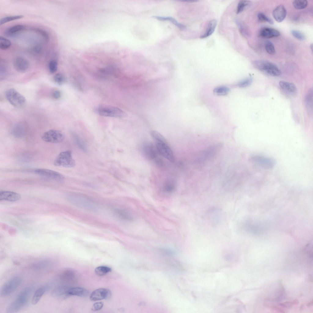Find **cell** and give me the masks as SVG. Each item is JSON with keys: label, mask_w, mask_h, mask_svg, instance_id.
Masks as SVG:
<instances>
[{"label": "cell", "mask_w": 313, "mask_h": 313, "mask_svg": "<svg viewBox=\"0 0 313 313\" xmlns=\"http://www.w3.org/2000/svg\"><path fill=\"white\" fill-rule=\"evenodd\" d=\"M150 134L159 154L170 162H174L175 157L174 153L164 137L155 130L151 131Z\"/></svg>", "instance_id": "obj_1"}, {"label": "cell", "mask_w": 313, "mask_h": 313, "mask_svg": "<svg viewBox=\"0 0 313 313\" xmlns=\"http://www.w3.org/2000/svg\"><path fill=\"white\" fill-rule=\"evenodd\" d=\"M68 199L72 204L81 208L91 212H96L99 209V206L95 202L83 195L72 193L68 196Z\"/></svg>", "instance_id": "obj_2"}, {"label": "cell", "mask_w": 313, "mask_h": 313, "mask_svg": "<svg viewBox=\"0 0 313 313\" xmlns=\"http://www.w3.org/2000/svg\"><path fill=\"white\" fill-rule=\"evenodd\" d=\"M33 288L28 287L22 290L16 299L8 306L6 312L8 313L17 312L23 308L28 304Z\"/></svg>", "instance_id": "obj_3"}, {"label": "cell", "mask_w": 313, "mask_h": 313, "mask_svg": "<svg viewBox=\"0 0 313 313\" xmlns=\"http://www.w3.org/2000/svg\"><path fill=\"white\" fill-rule=\"evenodd\" d=\"M94 111L98 115L104 116L122 118L126 116V113L120 109L109 105L97 106L94 108Z\"/></svg>", "instance_id": "obj_4"}, {"label": "cell", "mask_w": 313, "mask_h": 313, "mask_svg": "<svg viewBox=\"0 0 313 313\" xmlns=\"http://www.w3.org/2000/svg\"><path fill=\"white\" fill-rule=\"evenodd\" d=\"M253 66L265 73L273 76H278L281 74L278 68L272 63L266 61L255 60L252 62Z\"/></svg>", "instance_id": "obj_5"}, {"label": "cell", "mask_w": 313, "mask_h": 313, "mask_svg": "<svg viewBox=\"0 0 313 313\" xmlns=\"http://www.w3.org/2000/svg\"><path fill=\"white\" fill-rule=\"evenodd\" d=\"M5 96L9 103L15 107L21 108L26 104L25 97L15 89L10 88L7 90Z\"/></svg>", "instance_id": "obj_6"}, {"label": "cell", "mask_w": 313, "mask_h": 313, "mask_svg": "<svg viewBox=\"0 0 313 313\" xmlns=\"http://www.w3.org/2000/svg\"><path fill=\"white\" fill-rule=\"evenodd\" d=\"M54 165L66 168H72L75 166V162L73 159L71 151H63L60 153L54 161Z\"/></svg>", "instance_id": "obj_7"}, {"label": "cell", "mask_w": 313, "mask_h": 313, "mask_svg": "<svg viewBox=\"0 0 313 313\" xmlns=\"http://www.w3.org/2000/svg\"><path fill=\"white\" fill-rule=\"evenodd\" d=\"M249 160L252 163L265 169H271L276 164V161L273 158L264 156H253Z\"/></svg>", "instance_id": "obj_8"}, {"label": "cell", "mask_w": 313, "mask_h": 313, "mask_svg": "<svg viewBox=\"0 0 313 313\" xmlns=\"http://www.w3.org/2000/svg\"><path fill=\"white\" fill-rule=\"evenodd\" d=\"M22 282V278L18 276L14 277L9 280L2 286L0 292L1 296H5L11 294L20 285Z\"/></svg>", "instance_id": "obj_9"}, {"label": "cell", "mask_w": 313, "mask_h": 313, "mask_svg": "<svg viewBox=\"0 0 313 313\" xmlns=\"http://www.w3.org/2000/svg\"><path fill=\"white\" fill-rule=\"evenodd\" d=\"M64 138V135L62 132L55 129L50 130L45 132L42 136V139L43 141L53 143H61Z\"/></svg>", "instance_id": "obj_10"}, {"label": "cell", "mask_w": 313, "mask_h": 313, "mask_svg": "<svg viewBox=\"0 0 313 313\" xmlns=\"http://www.w3.org/2000/svg\"><path fill=\"white\" fill-rule=\"evenodd\" d=\"M34 171L41 176L56 181H62L64 179V176L61 174L52 170L38 168L35 169Z\"/></svg>", "instance_id": "obj_11"}, {"label": "cell", "mask_w": 313, "mask_h": 313, "mask_svg": "<svg viewBox=\"0 0 313 313\" xmlns=\"http://www.w3.org/2000/svg\"><path fill=\"white\" fill-rule=\"evenodd\" d=\"M142 150L144 155L149 159L159 162L158 152L155 145L151 143L147 142L143 144Z\"/></svg>", "instance_id": "obj_12"}, {"label": "cell", "mask_w": 313, "mask_h": 313, "mask_svg": "<svg viewBox=\"0 0 313 313\" xmlns=\"http://www.w3.org/2000/svg\"><path fill=\"white\" fill-rule=\"evenodd\" d=\"M111 296V292L109 289L101 288L94 291L91 293L90 298L91 301H96L109 298Z\"/></svg>", "instance_id": "obj_13"}, {"label": "cell", "mask_w": 313, "mask_h": 313, "mask_svg": "<svg viewBox=\"0 0 313 313\" xmlns=\"http://www.w3.org/2000/svg\"><path fill=\"white\" fill-rule=\"evenodd\" d=\"M13 63L15 69L19 72H25L29 67V63L28 61L21 56H17L15 57L13 60Z\"/></svg>", "instance_id": "obj_14"}, {"label": "cell", "mask_w": 313, "mask_h": 313, "mask_svg": "<svg viewBox=\"0 0 313 313\" xmlns=\"http://www.w3.org/2000/svg\"><path fill=\"white\" fill-rule=\"evenodd\" d=\"M286 10L284 6L280 5L278 6L274 10L273 16L275 20L278 22L282 21L286 15Z\"/></svg>", "instance_id": "obj_15"}, {"label": "cell", "mask_w": 313, "mask_h": 313, "mask_svg": "<svg viewBox=\"0 0 313 313\" xmlns=\"http://www.w3.org/2000/svg\"><path fill=\"white\" fill-rule=\"evenodd\" d=\"M20 198V195L17 193L8 191H2L0 192V200L9 201H15Z\"/></svg>", "instance_id": "obj_16"}, {"label": "cell", "mask_w": 313, "mask_h": 313, "mask_svg": "<svg viewBox=\"0 0 313 313\" xmlns=\"http://www.w3.org/2000/svg\"><path fill=\"white\" fill-rule=\"evenodd\" d=\"M280 33L277 30L271 28H263L259 32V35L263 38L269 39L279 36Z\"/></svg>", "instance_id": "obj_17"}, {"label": "cell", "mask_w": 313, "mask_h": 313, "mask_svg": "<svg viewBox=\"0 0 313 313\" xmlns=\"http://www.w3.org/2000/svg\"><path fill=\"white\" fill-rule=\"evenodd\" d=\"M25 28L23 24H16L7 28L4 31V34L8 37H12L21 32Z\"/></svg>", "instance_id": "obj_18"}, {"label": "cell", "mask_w": 313, "mask_h": 313, "mask_svg": "<svg viewBox=\"0 0 313 313\" xmlns=\"http://www.w3.org/2000/svg\"><path fill=\"white\" fill-rule=\"evenodd\" d=\"M113 212L116 216L122 220L130 222L132 221L133 217L127 211L120 208H115Z\"/></svg>", "instance_id": "obj_19"}, {"label": "cell", "mask_w": 313, "mask_h": 313, "mask_svg": "<svg viewBox=\"0 0 313 313\" xmlns=\"http://www.w3.org/2000/svg\"><path fill=\"white\" fill-rule=\"evenodd\" d=\"M67 293L68 296L72 295L82 297L87 296L88 291L86 289L81 287L68 288Z\"/></svg>", "instance_id": "obj_20"}, {"label": "cell", "mask_w": 313, "mask_h": 313, "mask_svg": "<svg viewBox=\"0 0 313 313\" xmlns=\"http://www.w3.org/2000/svg\"><path fill=\"white\" fill-rule=\"evenodd\" d=\"M68 288L65 286L59 285L55 287L52 292V296L57 298H64L68 295L67 293Z\"/></svg>", "instance_id": "obj_21"}, {"label": "cell", "mask_w": 313, "mask_h": 313, "mask_svg": "<svg viewBox=\"0 0 313 313\" xmlns=\"http://www.w3.org/2000/svg\"><path fill=\"white\" fill-rule=\"evenodd\" d=\"M176 187V182L173 179H168L164 184L162 191L165 194H170L172 193Z\"/></svg>", "instance_id": "obj_22"}, {"label": "cell", "mask_w": 313, "mask_h": 313, "mask_svg": "<svg viewBox=\"0 0 313 313\" xmlns=\"http://www.w3.org/2000/svg\"><path fill=\"white\" fill-rule=\"evenodd\" d=\"M305 106L310 116H311L313 112V90L311 88L307 92L305 98Z\"/></svg>", "instance_id": "obj_23"}, {"label": "cell", "mask_w": 313, "mask_h": 313, "mask_svg": "<svg viewBox=\"0 0 313 313\" xmlns=\"http://www.w3.org/2000/svg\"><path fill=\"white\" fill-rule=\"evenodd\" d=\"M279 84L281 88L288 93L293 94L296 92V87L293 83L284 81H281Z\"/></svg>", "instance_id": "obj_24"}, {"label": "cell", "mask_w": 313, "mask_h": 313, "mask_svg": "<svg viewBox=\"0 0 313 313\" xmlns=\"http://www.w3.org/2000/svg\"><path fill=\"white\" fill-rule=\"evenodd\" d=\"M48 286L44 285L40 287L35 292L33 296L32 303V304H36L40 300L42 297L48 290Z\"/></svg>", "instance_id": "obj_25"}, {"label": "cell", "mask_w": 313, "mask_h": 313, "mask_svg": "<svg viewBox=\"0 0 313 313\" xmlns=\"http://www.w3.org/2000/svg\"><path fill=\"white\" fill-rule=\"evenodd\" d=\"M217 23V21L215 19H212L210 21L205 33L200 36V38H205L212 35L215 30Z\"/></svg>", "instance_id": "obj_26"}, {"label": "cell", "mask_w": 313, "mask_h": 313, "mask_svg": "<svg viewBox=\"0 0 313 313\" xmlns=\"http://www.w3.org/2000/svg\"><path fill=\"white\" fill-rule=\"evenodd\" d=\"M152 17L160 20L169 21L179 28L182 30H184L186 28L185 25L179 23L174 18L171 17L153 16Z\"/></svg>", "instance_id": "obj_27"}, {"label": "cell", "mask_w": 313, "mask_h": 313, "mask_svg": "<svg viewBox=\"0 0 313 313\" xmlns=\"http://www.w3.org/2000/svg\"><path fill=\"white\" fill-rule=\"evenodd\" d=\"M235 22L238 27L241 34L245 37H249V32L246 25L238 19H236Z\"/></svg>", "instance_id": "obj_28"}, {"label": "cell", "mask_w": 313, "mask_h": 313, "mask_svg": "<svg viewBox=\"0 0 313 313\" xmlns=\"http://www.w3.org/2000/svg\"><path fill=\"white\" fill-rule=\"evenodd\" d=\"M251 4V2L250 1L245 0L240 1L237 6V13L238 14L241 13L247 7L249 6Z\"/></svg>", "instance_id": "obj_29"}, {"label": "cell", "mask_w": 313, "mask_h": 313, "mask_svg": "<svg viewBox=\"0 0 313 313\" xmlns=\"http://www.w3.org/2000/svg\"><path fill=\"white\" fill-rule=\"evenodd\" d=\"M230 91V89L227 87L221 86L215 87L214 89V94L219 96H225L227 95Z\"/></svg>", "instance_id": "obj_30"}, {"label": "cell", "mask_w": 313, "mask_h": 313, "mask_svg": "<svg viewBox=\"0 0 313 313\" xmlns=\"http://www.w3.org/2000/svg\"><path fill=\"white\" fill-rule=\"evenodd\" d=\"M111 269L105 266H100L96 267L94 271L98 275L101 276L105 275L111 271Z\"/></svg>", "instance_id": "obj_31"}, {"label": "cell", "mask_w": 313, "mask_h": 313, "mask_svg": "<svg viewBox=\"0 0 313 313\" xmlns=\"http://www.w3.org/2000/svg\"><path fill=\"white\" fill-rule=\"evenodd\" d=\"M23 16L21 15L9 16L2 18L0 21V25L6 23L22 18Z\"/></svg>", "instance_id": "obj_32"}, {"label": "cell", "mask_w": 313, "mask_h": 313, "mask_svg": "<svg viewBox=\"0 0 313 313\" xmlns=\"http://www.w3.org/2000/svg\"><path fill=\"white\" fill-rule=\"evenodd\" d=\"M11 43L7 39L1 36L0 37V48L2 50H6L11 46Z\"/></svg>", "instance_id": "obj_33"}, {"label": "cell", "mask_w": 313, "mask_h": 313, "mask_svg": "<svg viewBox=\"0 0 313 313\" xmlns=\"http://www.w3.org/2000/svg\"><path fill=\"white\" fill-rule=\"evenodd\" d=\"M307 4V1L305 0H295L293 2V7L297 9H302L305 8Z\"/></svg>", "instance_id": "obj_34"}, {"label": "cell", "mask_w": 313, "mask_h": 313, "mask_svg": "<svg viewBox=\"0 0 313 313\" xmlns=\"http://www.w3.org/2000/svg\"><path fill=\"white\" fill-rule=\"evenodd\" d=\"M265 47L267 52L270 54H274L275 53L274 46L270 41L266 40L265 42Z\"/></svg>", "instance_id": "obj_35"}, {"label": "cell", "mask_w": 313, "mask_h": 313, "mask_svg": "<svg viewBox=\"0 0 313 313\" xmlns=\"http://www.w3.org/2000/svg\"><path fill=\"white\" fill-rule=\"evenodd\" d=\"M72 272L70 270H65L63 271L60 275V278L64 281H68L71 279L72 276Z\"/></svg>", "instance_id": "obj_36"}, {"label": "cell", "mask_w": 313, "mask_h": 313, "mask_svg": "<svg viewBox=\"0 0 313 313\" xmlns=\"http://www.w3.org/2000/svg\"><path fill=\"white\" fill-rule=\"evenodd\" d=\"M74 138L79 147L83 151L87 152V147L83 141L76 135H74Z\"/></svg>", "instance_id": "obj_37"}, {"label": "cell", "mask_w": 313, "mask_h": 313, "mask_svg": "<svg viewBox=\"0 0 313 313\" xmlns=\"http://www.w3.org/2000/svg\"><path fill=\"white\" fill-rule=\"evenodd\" d=\"M54 81L59 85L63 84L65 81V78L62 74L58 73L55 75L53 77Z\"/></svg>", "instance_id": "obj_38"}, {"label": "cell", "mask_w": 313, "mask_h": 313, "mask_svg": "<svg viewBox=\"0 0 313 313\" xmlns=\"http://www.w3.org/2000/svg\"><path fill=\"white\" fill-rule=\"evenodd\" d=\"M257 17L259 20L261 21L267 22L271 24H274V22L271 19L262 13L259 12L257 14Z\"/></svg>", "instance_id": "obj_39"}, {"label": "cell", "mask_w": 313, "mask_h": 313, "mask_svg": "<svg viewBox=\"0 0 313 313\" xmlns=\"http://www.w3.org/2000/svg\"><path fill=\"white\" fill-rule=\"evenodd\" d=\"M252 78H248L241 81L238 85L240 87L244 88L249 86L252 83Z\"/></svg>", "instance_id": "obj_40"}, {"label": "cell", "mask_w": 313, "mask_h": 313, "mask_svg": "<svg viewBox=\"0 0 313 313\" xmlns=\"http://www.w3.org/2000/svg\"><path fill=\"white\" fill-rule=\"evenodd\" d=\"M58 64L57 62L55 60H52L50 61L48 64V68L49 71L51 73H54L57 70Z\"/></svg>", "instance_id": "obj_41"}, {"label": "cell", "mask_w": 313, "mask_h": 313, "mask_svg": "<svg viewBox=\"0 0 313 313\" xmlns=\"http://www.w3.org/2000/svg\"><path fill=\"white\" fill-rule=\"evenodd\" d=\"M291 32L293 35L298 40L303 41L305 39V35L299 31L293 30Z\"/></svg>", "instance_id": "obj_42"}, {"label": "cell", "mask_w": 313, "mask_h": 313, "mask_svg": "<svg viewBox=\"0 0 313 313\" xmlns=\"http://www.w3.org/2000/svg\"><path fill=\"white\" fill-rule=\"evenodd\" d=\"M33 30L37 33L42 36L46 41L48 40L49 37L48 34L45 31L42 29L36 28H34Z\"/></svg>", "instance_id": "obj_43"}, {"label": "cell", "mask_w": 313, "mask_h": 313, "mask_svg": "<svg viewBox=\"0 0 313 313\" xmlns=\"http://www.w3.org/2000/svg\"><path fill=\"white\" fill-rule=\"evenodd\" d=\"M48 264L49 262L47 261H42L34 264L33 267L35 269H41L47 267Z\"/></svg>", "instance_id": "obj_44"}, {"label": "cell", "mask_w": 313, "mask_h": 313, "mask_svg": "<svg viewBox=\"0 0 313 313\" xmlns=\"http://www.w3.org/2000/svg\"><path fill=\"white\" fill-rule=\"evenodd\" d=\"M103 306V303L102 302L95 303L91 308V310L94 311H99L102 309Z\"/></svg>", "instance_id": "obj_45"}, {"label": "cell", "mask_w": 313, "mask_h": 313, "mask_svg": "<svg viewBox=\"0 0 313 313\" xmlns=\"http://www.w3.org/2000/svg\"><path fill=\"white\" fill-rule=\"evenodd\" d=\"M61 93L58 90L54 91L52 94L53 97L55 99H59L61 97Z\"/></svg>", "instance_id": "obj_46"}, {"label": "cell", "mask_w": 313, "mask_h": 313, "mask_svg": "<svg viewBox=\"0 0 313 313\" xmlns=\"http://www.w3.org/2000/svg\"><path fill=\"white\" fill-rule=\"evenodd\" d=\"M182 1V2H197L198 1L194 0H183V1Z\"/></svg>", "instance_id": "obj_47"}, {"label": "cell", "mask_w": 313, "mask_h": 313, "mask_svg": "<svg viewBox=\"0 0 313 313\" xmlns=\"http://www.w3.org/2000/svg\"><path fill=\"white\" fill-rule=\"evenodd\" d=\"M310 48H311V50L312 51V50H313V44H311L310 46Z\"/></svg>", "instance_id": "obj_48"}]
</instances>
